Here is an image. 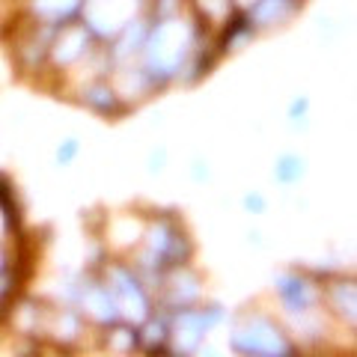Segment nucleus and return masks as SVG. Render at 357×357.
Masks as SVG:
<instances>
[{
	"label": "nucleus",
	"mask_w": 357,
	"mask_h": 357,
	"mask_svg": "<svg viewBox=\"0 0 357 357\" xmlns=\"http://www.w3.org/2000/svg\"><path fill=\"white\" fill-rule=\"evenodd\" d=\"M232 349L244 354H286L292 351L286 333L265 316H250L232 333Z\"/></svg>",
	"instance_id": "f257e3e1"
},
{
	"label": "nucleus",
	"mask_w": 357,
	"mask_h": 357,
	"mask_svg": "<svg viewBox=\"0 0 357 357\" xmlns=\"http://www.w3.org/2000/svg\"><path fill=\"white\" fill-rule=\"evenodd\" d=\"M110 292L119 307V316H126L131 321H146L149 319V301L143 292L140 280L126 268H114V283H110Z\"/></svg>",
	"instance_id": "f03ea898"
},
{
	"label": "nucleus",
	"mask_w": 357,
	"mask_h": 357,
	"mask_svg": "<svg viewBox=\"0 0 357 357\" xmlns=\"http://www.w3.org/2000/svg\"><path fill=\"white\" fill-rule=\"evenodd\" d=\"M277 295H280L283 307L292 312V316H304V312H310L312 304H316V289L298 271H286L277 277Z\"/></svg>",
	"instance_id": "7ed1b4c3"
},
{
	"label": "nucleus",
	"mask_w": 357,
	"mask_h": 357,
	"mask_svg": "<svg viewBox=\"0 0 357 357\" xmlns=\"http://www.w3.org/2000/svg\"><path fill=\"white\" fill-rule=\"evenodd\" d=\"M295 9H298V0H253L248 9V18L256 27H274V24H283L286 18H292Z\"/></svg>",
	"instance_id": "20e7f679"
},
{
	"label": "nucleus",
	"mask_w": 357,
	"mask_h": 357,
	"mask_svg": "<svg viewBox=\"0 0 357 357\" xmlns=\"http://www.w3.org/2000/svg\"><path fill=\"white\" fill-rule=\"evenodd\" d=\"M331 304L337 307L342 319H349L351 325H357V283H351V280H342L337 286L331 283Z\"/></svg>",
	"instance_id": "39448f33"
},
{
	"label": "nucleus",
	"mask_w": 357,
	"mask_h": 357,
	"mask_svg": "<svg viewBox=\"0 0 357 357\" xmlns=\"http://www.w3.org/2000/svg\"><path fill=\"white\" fill-rule=\"evenodd\" d=\"M301 176H304V161H301L298 155H280V158H277L274 178L280 185H295Z\"/></svg>",
	"instance_id": "423d86ee"
},
{
	"label": "nucleus",
	"mask_w": 357,
	"mask_h": 357,
	"mask_svg": "<svg viewBox=\"0 0 357 357\" xmlns=\"http://www.w3.org/2000/svg\"><path fill=\"white\" fill-rule=\"evenodd\" d=\"M86 105L93 110H98V114H110V110L119 107V96L114 93V89H107V86H93L86 93Z\"/></svg>",
	"instance_id": "0eeeda50"
},
{
	"label": "nucleus",
	"mask_w": 357,
	"mask_h": 357,
	"mask_svg": "<svg viewBox=\"0 0 357 357\" xmlns=\"http://www.w3.org/2000/svg\"><path fill=\"white\" fill-rule=\"evenodd\" d=\"M75 155H77V140H75V137L63 140V146H60V152H57V161H60V164H66V161H72Z\"/></svg>",
	"instance_id": "6e6552de"
},
{
	"label": "nucleus",
	"mask_w": 357,
	"mask_h": 357,
	"mask_svg": "<svg viewBox=\"0 0 357 357\" xmlns=\"http://www.w3.org/2000/svg\"><path fill=\"white\" fill-rule=\"evenodd\" d=\"M307 107H310V102H307V98H298V102H295L292 107H289V116H292V122H301V119H304Z\"/></svg>",
	"instance_id": "1a4fd4ad"
},
{
	"label": "nucleus",
	"mask_w": 357,
	"mask_h": 357,
	"mask_svg": "<svg viewBox=\"0 0 357 357\" xmlns=\"http://www.w3.org/2000/svg\"><path fill=\"white\" fill-rule=\"evenodd\" d=\"M244 206H248L250 211H262V208H265V199H262V197H256V194H250L248 199H244Z\"/></svg>",
	"instance_id": "9d476101"
}]
</instances>
